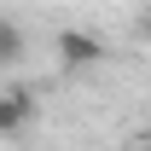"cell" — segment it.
<instances>
[{
  "label": "cell",
  "mask_w": 151,
  "mask_h": 151,
  "mask_svg": "<svg viewBox=\"0 0 151 151\" xmlns=\"http://www.w3.org/2000/svg\"><path fill=\"white\" fill-rule=\"evenodd\" d=\"M99 58H105V41L87 35V29H64L58 35V64L64 70H93Z\"/></svg>",
  "instance_id": "cell-1"
},
{
  "label": "cell",
  "mask_w": 151,
  "mask_h": 151,
  "mask_svg": "<svg viewBox=\"0 0 151 151\" xmlns=\"http://www.w3.org/2000/svg\"><path fill=\"white\" fill-rule=\"evenodd\" d=\"M35 122V105H29V93L23 87H12V93H0V134L12 139V134H23Z\"/></svg>",
  "instance_id": "cell-2"
},
{
  "label": "cell",
  "mask_w": 151,
  "mask_h": 151,
  "mask_svg": "<svg viewBox=\"0 0 151 151\" xmlns=\"http://www.w3.org/2000/svg\"><path fill=\"white\" fill-rule=\"evenodd\" d=\"M23 58H29V35H23V23L0 12V70H18Z\"/></svg>",
  "instance_id": "cell-3"
},
{
  "label": "cell",
  "mask_w": 151,
  "mask_h": 151,
  "mask_svg": "<svg viewBox=\"0 0 151 151\" xmlns=\"http://www.w3.org/2000/svg\"><path fill=\"white\" fill-rule=\"evenodd\" d=\"M139 35H145V41H151V12H145V18H139Z\"/></svg>",
  "instance_id": "cell-4"
}]
</instances>
